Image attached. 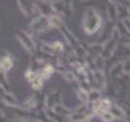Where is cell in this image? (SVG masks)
<instances>
[{
  "mask_svg": "<svg viewBox=\"0 0 130 122\" xmlns=\"http://www.w3.org/2000/svg\"><path fill=\"white\" fill-rule=\"evenodd\" d=\"M10 65H12V62H10V60H9V58H5L3 61H1V68L3 69H9V67H10Z\"/></svg>",
  "mask_w": 130,
  "mask_h": 122,
  "instance_id": "obj_1",
  "label": "cell"
}]
</instances>
